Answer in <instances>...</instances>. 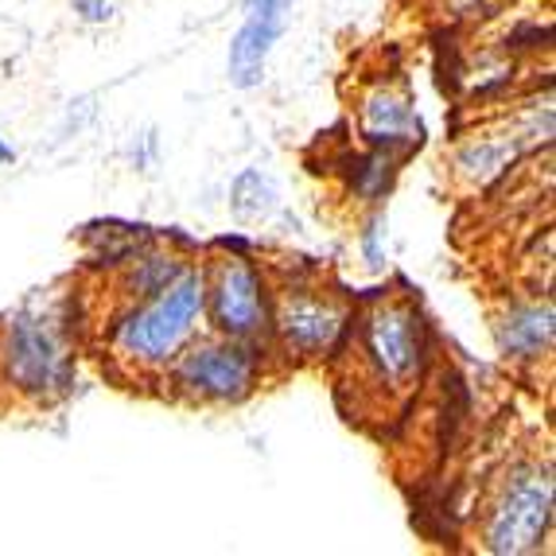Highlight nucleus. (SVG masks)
I'll return each instance as SVG.
<instances>
[{"instance_id":"1","label":"nucleus","mask_w":556,"mask_h":556,"mask_svg":"<svg viewBox=\"0 0 556 556\" xmlns=\"http://www.w3.org/2000/svg\"><path fill=\"white\" fill-rule=\"evenodd\" d=\"M203 296H206V277L203 265H187L176 280L144 300H129L121 304V312L110 319V354L117 366L132 374V378H164V370L176 362L203 327Z\"/></svg>"},{"instance_id":"2","label":"nucleus","mask_w":556,"mask_h":556,"mask_svg":"<svg viewBox=\"0 0 556 556\" xmlns=\"http://www.w3.org/2000/svg\"><path fill=\"white\" fill-rule=\"evenodd\" d=\"M354 362L374 397L405 401L417 390L428 362V327L413 300H381L374 304L354 334Z\"/></svg>"},{"instance_id":"3","label":"nucleus","mask_w":556,"mask_h":556,"mask_svg":"<svg viewBox=\"0 0 556 556\" xmlns=\"http://www.w3.org/2000/svg\"><path fill=\"white\" fill-rule=\"evenodd\" d=\"M0 390L24 405H51L75 390V354L47 312H16L0 327Z\"/></svg>"},{"instance_id":"4","label":"nucleus","mask_w":556,"mask_h":556,"mask_svg":"<svg viewBox=\"0 0 556 556\" xmlns=\"http://www.w3.org/2000/svg\"><path fill=\"white\" fill-rule=\"evenodd\" d=\"M553 529V459H518L494 486L482 510L479 541L486 553H538Z\"/></svg>"},{"instance_id":"5","label":"nucleus","mask_w":556,"mask_h":556,"mask_svg":"<svg viewBox=\"0 0 556 556\" xmlns=\"http://www.w3.org/2000/svg\"><path fill=\"white\" fill-rule=\"evenodd\" d=\"M265 374V358H261L257 343L245 339H191L176 362L164 370L172 393L191 405H241L250 401L261 386Z\"/></svg>"},{"instance_id":"6","label":"nucleus","mask_w":556,"mask_h":556,"mask_svg":"<svg viewBox=\"0 0 556 556\" xmlns=\"http://www.w3.org/2000/svg\"><path fill=\"white\" fill-rule=\"evenodd\" d=\"M206 296L203 319L214 327V334L226 339H245L261 343L273 334V288L265 273L253 261L238 257H214L203 265Z\"/></svg>"},{"instance_id":"7","label":"nucleus","mask_w":556,"mask_h":556,"mask_svg":"<svg viewBox=\"0 0 556 556\" xmlns=\"http://www.w3.org/2000/svg\"><path fill=\"white\" fill-rule=\"evenodd\" d=\"M351 307L319 285H285L273 292V334L296 362H319L346 339Z\"/></svg>"},{"instance_id":"8","label":"nucleus","mask_w":556,"mask_h":556,"mask_svg":"<svg viewBox=\"0 0 556 556\" xmlns=\"http://www.w3.org/2000/svg\"><path fill=\"white\" fill-rule=\"evenodd\" d=\"M548 137H553V110H538L533 117L514 121V125H506L498 132H475V137L455 144L452 176L467 191H482V187H491L494 179L506 176L518 156H526L538 144H548Z\"/></svg>"},{"instance_id":"9","label":"nucleus","mask_w":556,"mask_h":556,"mask_svg":"<svg viewBox=\"0 0 556 556\" xmlns=\"http://www.w3.org/2000/svg\"><path fill=\"white\" fill-rule=\"evenodd\" d=\"M358 132L366 149L405 156L420 144V117L413 110V93L405 86L378 83L358 98Z\"/></svg>"},{"instance_id":"10","label":"nucleus","mask_w":556,"mask_h":556,"mask_svg":"<svg viewBox=\"0 0 556 556\" xmlns=\"http://www.w3.org/2000/svg\"><path fill=\"white\" fill-rule=\"evenodd\" d=\"M285 20L288 0H245V24L233 36L230 59H226L233 86L250 90L265 78V63H269L277 39L285 36Z\"/></svg>"},{"instance_id":"11","label":"nucleus","mask_w":556,"mask_h":556,"mask_svg":"<svg viewBox=\"0 0 556 556\" xmlns=\"http://www.w3.org/2000/svg\"><path fill=\"white\" fill-rule=\"evenodd\" d=\"M556 339L553 300H518L506 304L494 319V343L506 362H541L548 358Z\"/></svg>"},{"instance_id":"12","label":"nucleus","mask_w":556,"mask_h":556,"mask_svg":"<svg viewBox=\"0 0 556 556\" xmlns=\"http://www.w3.org/2000/svg\"><path fill=\"white\" fill-rule=\"evenodd\" d=\"M191 261L184 253H172V250H156V245H140L137 253L121 261V277H117V288H121V300L129 304V300H144L160 288H167L179 273L187 269Z\"/></svg>"},{"instance_id":"13","label":"nucleus","mask_w":556,"mask_h":556,"mask_svg":"<svg viewBox=\"0 0 556 556\" xmlns=\"http://www.w3.org/2000/svg\"><path fill=\"white\" fill-rule=\"evenodd\" d=\"M397 160L401 156L381 149H366L358 156H346V187H351V195L362 199V203L386 199V191L397 179Z\"/></svg>"},{"instance_id":"14","label":"nucleus","mask_w":556,"mask_h":556,"mask_svg":"<svg viewBox=\"0 0 556 556\" xmlns=\"http://www.w3.org/2000/svg\"><path fill=\"white\" fill-rule=\"evenodd\" d=\"M362 253H366V265L381 269L386 265V250H381V218H370L366 230H362Z\"/></svg>"},{"instance_id":"15","label":"nucleus","mask_w":556,"mask_h":556,"mask_svg":"<svg viewBox=\"0 0 556 556\" xmlns=\"http://www.w3.org/2000/svg\"><path fill=\"white\" fill-rule=\"evenodd\" d=\"M113 9H117V0H75L78 20H86V24H105Z\"/></svg>"},{"instance_id":"16","label":"nucleus","mask_w":556,"mask_h":556,"mask_svg":"<svg viewBox=\"0 0 556 556\" xmlns=\"http://www.w3.org/2000/svg\"><path fill=\"white\" fill-rule=\"evenodd\" d=\"M4 160H12V149L4 144V140H0V164H4Z\"/></svg>"}]
</instances>
